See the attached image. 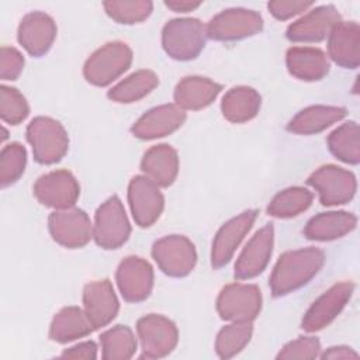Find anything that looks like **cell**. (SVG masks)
Segmentation results:
<instances>
[{
  "label": "cell",
  "mask_w": 360,
  "mask_h": 360,
  "mask_svg": "<svg viewBox=\"0 0 360 360\" xmlns=\"http://www.w3.org/2000/svg\"><path fill=\"white\" fill-rule=\"evenodd\" d=\"M347 111L338 105H311L301 110L287 124V131L300 135L318 134L343 120Z\"/></svg>",
  "instance_id": "4316f807"
},
{
  "label": "cell",
  "mask_w": 360,
  "mask_h": 360,
  "mask_svg": "<svg viewBox=\"0 0 360 360\" xmlns=\"http://www.w3.org/2000/svg\"><path fill=\"white\" fill-rule=\"evenodd\" d=\"M314 6V1H295V0H274L267 3V8L277 20H288Z\"/></svg>",
  "instance_id": "ab89813d"
},
{
  "label": "cell",
  "mask_w": 360,
  "mask_h": 360,
  "mask_svg": "<svg viewBox=\"0 0 360 360\" xmlns=\"http://www.w3.org/2000/svg\"><path fill=\"white\" fill-rule=\"evenodd\" d=\"M136 332L142 357L160 359L170 354L179 340V330L173 321L163 315L149 314L138 319Z\"/></svg>",
  "instance_id": "30bf717a"
},
{
  "label": "cell",
  "mask_w": 360,
  "mask_h": 360,
  "mask_svg": "<svg viewBox=\"0 0 360 360\" xmlns=\"http://www.w3.org/2000/svg\"><path fill=\"white\" fill-rule=\"evenodd\" d=\"M205 30L210 39L221 42L239 41L260 32L263 30V18L257 11L233 7L214 15Z\"/></svg>",
  "instance_id": "8992f818"
},
{
  "label": "cell",
  "mask_w": 360,
  "mask_h": 360,
  "mask_svg": "<svg viewBox=\"0 0 360 360\" xmlns=\"http://www.w3.org/2000/svg\"><path fill=\"white\" fill-rule=\"evenodd\" d=\"M24 68V56L14 46L0 49V77L1 80H15Z\"/></svg>",
  "instance_id": "f35d334b"
},
{
  "label": "cell",
  "mask_w": 360,
  "mask_h": 360,
  "mask_svg": "<svg viewBox=\"0 0 360 360\" xmlns=\"http://www.w3.org/2000/svg\"><path fill=\"white\" fill-rule=\"evenodd\" d=\"M187 115L177 104H163L148 110L141 115L131 128L134 136L148 141L166 136L179 129Z\"/></svg>",
  "instance_id": "44dd1931"
},
{
  "label": "cell",
  "mask_w": 360,
  "mask_h": 360,
  "mask_svg": "<svg viewBox=\"0 0 360 360\" xmlns=\"http://www.w3.org/2000/svg\"><path fill=\"white\" fill-rule=\"evenodd\" d=\"M94 329L84 309L65 307L53 316L49 326V339L58 343H68L90 335Z\"/></svg>",
  "instance_id": "83f0119b"
},
{
  "label": "cell",
  "mask_w": 360,
  "mask_h": 360,
  "mask_svg": "<svg viewBox=\"0 0 360 360\" xmlns=\"http://www.w3.org/2000/svg\"><path fill=\"white\" fill-rule=\"evenodd\" d=\"M330 153L349 165H359L360 162V139L359 125L354 121H347L333 129L326 139Z\"/></svg>",
  "instance_id": "4dcf8cb0"
},
{
  "label": "cell",
  "mask_w": 360,
  "mask_h": 360,
  "mask_svg": "<svg viewBox=\"0 0 360 360\" xmlns=\"http://www.w3.org/2000/svg\"><path fill=\"white\" fill-rule=\"evenodd\" d=\"M131 63V48L125 42L112 41L107 42L87 58L83 66V75L90 84L104 87L127 72Z\"/></svg>",
  "instance_id": "277c9868"
},
{
  "label": "cell",
  "mask_w": 360,
  "mask_h": 360,
  "mask_svg": "<svg viewBox=\"0 0 360 360\" xmlns=\"http://www.w3.org/2000/svg\"><path fill=\"white\" fill-rule=\"evenodd\" d=\"M48 229L56 243L69 249L82 248L93 238V224L89 215L75 205L51 212Z\"/></svg>",
  "instance_id": "8fae6325"
},
{
  "label": "cell",
  "mask_w": 360,
  "mask_h": 360,
  "mask_svg": "<svg viewBox=\"0 0 360 360\" xmlns=\"http://www.w3.org/2000/svg\"><path fill=\"white\" fill-rule=\"evenodd\" d=\"M260 309L262 292L256 284H228L217 298V312L224 321L252 322Z\"/></svg>",
  "instance_id": "ba28073f"
},
{
  "label": "cell",
  "mask_w": 360,
  "mask_h": 360,
  "mask_svg": "<svg viewBox=\"0 0 360 360\" xmlns=\"http://www.w3.org/2000/svg\"><path fill=\"white\" fill-rule=\"evenodd\" d=\"M328 56L340 68L360 65V28L356 21H339L328 35Z\"/></svg>",
  "instance_id": "7402d4cb"
},
{
  "label": "cell",
  "mask_w": 360,
  "mask_h": 360,
  "mask_svg": "<svg viewBox=\"0 0 360 360\" xmlns=\"http://www.w3.org/2000/svg\"><path fill=\"white\" fill-rule=\"evenodd\" d=\"M253 333L252 322H231L224 326L215 339V352L221 359H231L240 353Z\"/></svg>",
  "instance_id": "836d02e7"
},
{
  "label": "cell",
  "mask_w": 360,
  "mask_h": 360,
  "mask_svg": "<svg viewBox=\"0 0 360 360\" xmlns=\"http://www.w3.org/2000/svg\"><path fill=\"white\" fill-rule=\"evenodd\" d=\"M323 263V250L312 246L283 253L269 281L273 297H283L300 290L319 273Z\"/></svg>",
  "instance_id": "6da1fadb"
},
{
  "label": "cell",
  "mask_w": 360,
  "mask_h": 360,
  "mask_svg": "<svg viewBox=\"0 0 360 360\" xmlns=\"http://www.w3.org/2000/svg\"><path fill=\"white\" fill-rule=\"evenodd\" d=\"M27 141L34 159L41 165L58 163L69 149V136L63 125L51 117H35L27 127Z\"/></svg>",
  "instance_id": "3957f363"
},
{
  "label": "cell",
  "mask_w": 360,
  "mask_h": 360,
  "mask_svg": "<svg viewBox=\"0 0 360 360\" xmlns=\"http://www.w3.org/2000/svg\"><path fill=\"white\" fill-rule=\"evenodd\" d=\"M158 84H159L158 75L152 70L143 69L129 75L128 77L117 83L112 89L108 90L107 96L110 100L115 103L129 104L148 96Z\"/></svg>",
  "instance_id": "f546056e"
},
{
  "label": "cell",
  "mask_w": 360,
  "mask_h": 360,
  "mask_svg": "<svg viewBox=\"0 0 360 360\" xmlns=\"http://www.w3.org/2000/svg\"><path fill=\"white\" fill-rule=\"evenodd\" d=\"M165 6L169 7L173 11L177 13H188L195 10L201 6V1H193V0H167L165 1Z\"/></svg>",
  "instance_id": "7bdbcfd3"
},
{
  "label": "cell",
  "mask_w": 360,
  "mask_h": 360,
  "mask_svg": "<svg viewBox=\"0 0 360 360\" xmlns=\"http://www.w3.org/2000/svg\"><path fill=\"white\" fill-rule=\"evenodd\" d=\"M60 357H66V359H86V360L96 359L97 357V345L93 340L77 343V345L63 350Z\"/></svg>",
  "instance_id": "60d3db41"
},
{
  "label": "cell",
  "mask_w": 360,
  "mask_h": 360,
  "mask_svg": "<svg viewBox=\"0 0 360 360\" xmlns=\"http://www.w3.org/2000/svg\"><path fill=\"white\" fill-rule=\"evenodd\" d=\"M357 225V217L347 211H328L314 215L304 228L309 240H333L350 233Z\"/></svg>",
  "instance_id": "484cf974"
},
{
  "label": "cell",
  "mask_w": 360,
  "mask_h": 360,
  "mask_svg": "<svg viewBox=\"0 0 360 360\" xmlns=\"http://www.w3.org/2000/svg\"><path fill=\"white\" fill-rule=\"evenodd\" d=\"M30 114V105L25 97L15 89L8 86L0 87V115L1 120L11 125H18Z\"/></svg>",
  "instance_id": "8d00e7d4"
},
{
  "label": "cell",
  "mask_w": 360,
  "mask_h": 360,
  "mask_svg": "<svg viewBox=\"0 0 360 360\" xmlns=\"http://www.w3.org/2000/svg\"><path fill=\"white\" fill-rule=\"evenodd\" d=\"M257 210H248L226 221L217 232L211 246V266L221 269L229 263L236 248L252 229Z\"/></svg>",
  "instance_id": "2e32d148"
},
{
  "label": "cell",
  "mask_w": 360,
  "mask_h": 360,
  "mask_svg": "<svg viewBox=\"0 0 360 360\" xmlns=\"http://www.w3.org/2000/svg\"><path fill=\"white\" fill-rule=\"evenodd\" d=\"M27 165V150L18 142H11L0 153V184L8 187L14 184L24 173Z\"/></svg>",
  "instance_id": "d590c367"
},
{
  "label": "cell",
  "mask_w": 360,
  "mask_h": 360,
  "mask_svg": "<svg viewBox=\"0 0 360 360\" xmlns=\"http://www.w3.org/2000/svg\"><path fill=\"white\" fill-rule=\"evenodd\" d=\"M354 291L352 281H340L318 297L302 316L301 328L307 332H316L332 323L350 301Z\"/></svg>",
  "instance_id": "7c38bea8"
},
{
  "label": "cell",
  "mask_w": 360,
  "mask_h": 360,
  "mask_svg": "<svg viewBox=\"0 0 360 360\" xmlns=\"http://www.w3.org/2000/svg\"><path fill=\"white\" fill-rule=\"evenodd\" d=\"M285 63L290 75L305 82L323 79L330 68L326 53L314 46L290 48L285 55Z\"/></svg>",
  "instance_id": "603a6c76"
},
{
  "label": "cell",
  "mask_w": 360,
  "mask_h": 360,
  "mask_svg": "<svg viewBox=\"0 0 360 360\" xmlns=\"http://www.w3.org/2000/svg\"><path fill=\"white\" fill-rule=\"evenodd\" d=\"M128 202L135 224L149 228L162 215L165 207L163 194L156 183L146 176H135L128 186Z\"/></svg>",
  "instance_id": "4fadbf2b"
},
{
  "label": "cell",
  "mask_w": 360,
  "mask_h": 360,
  "mask_svg": "<svg viewBox=\"0 0 360 360\" xmlns=\"http://www.w3.org/2000/svg\"><path fill=\"white\" fill-rule=\"evenodd\" d=\"M131 233V225L121 200L117 195L105 200L96 211L93 239L103 249H118Z\"/></svg>",
  "instance_id": "5b68a950"
},
{
  "label": "cell",
  "mask_w": 360,
  "mask_h": 360,
  "mask_svg": "<svg viewBox=\"0 0 360 360\" xmlns=\"http://www.w3.org/2000/svg\"><path fill=\"white\" fill-rule=\"evenodd\" d=\"M339 21L340 14L335 6H319L290 24L285 37L291 42H321Z\"/></svg>",
  "instance_id": "ac0fdd59"
},
{
  "label": "cell",
  "mask_w": 360,
  "mask_h": 360,
  "mask_svg": "<svg viewBox=\"0 0 360 360\" xmlns=\"http://www.w3.org/2000/svg\"><path fill=\"white\" fill-rule=\"evenodd\" d=\"M319 194L322 205H342L349 202L357 190V181L352 172L336 165H325L316 169L307 180Z\"/></svg>",
  "instance_id": "9c48e42d"
},
{
  "label": "cell",
  "mask_w": 360,
  "mask_h": 360,
  "mask_svg": "<svg viewBox=\"0 0 360 360\" xmlns=\"http://www.w3.org/2000/svg\"><path fill=\"white\" fill-rule=\"evenodd\" d=\"M141 170L159 187H169L179 173V155L167 143L155 145L143 153Z\"/></svg>",
  "instance_id": "cb8c5ba5"
},
{
  "label": "cell",
  "mask_w": 360,
  "mask_h": 360,
  "mask_svg": "<svg viewBox=\"0 0 360 360\" xmlns=\"http://www.w3.org/2000/svg\"><path fill=\"white\" fill-rule=\"evenodd\" d=\"M260 94L248 86H236L225 93L221 101L222 115L233 124L248 122L255 118L260 110Z\"/></svg>",
  "instance_id": "f1b7e54d"
},
{
  "label": "cell",
  "mask_w": 360,
  "mask_h": 360,
  "mask_svg": "<svg viewBox=\"0 0 360 360\" xmlns=\"http://www.w3.org/2000/svg\"><path fill=\"white\" fill-rule=\"evenodd\" d=\"M274 243V228L271 224H266L260 228L246 243L240 252L233 276L236 280H249L259 276L271 257Z\"/></svg>",
  "instance_id": "e0dca14e"
},
{
  "label": "cell",
  "mask_w": 360,
  "mask_h": 360,
  "mask_svg": "<svg viewBox=\"0 0 360 360\" xmlns=\"http://www.w3.org/2000/svg\"><path fill=\"white\" fill-rule=\"evenodd\" d=\"M83 309L94 329L107 326L117 316L120 302L108 278L87 283L83 288Z\"/></svg>",
  "instance_id": "d6986e66"
},
{
  "label": "cell",
  "mask_w": 360,
  "mask_h": 360,
  "mask_svg": "<svg viewBox=\"0 0 360 360\" xmlns=\"http://www.w3.org/2000/svg\"><path fill=\"white\" fill-rule=\"evenodd\" d=\"M321 354V342L315 336H300L288 342L277 354V359H316Z\"/></svg>",
  "instance_id": "74e56055"
},
{
  "label": "cell",
  "mask_w": 360,
  "mask_h": 360,
  "mask_svg": "<svg viewBox=\"0 0 360 360\" xmlns=\"http://www.w3.org/2000/svg\"><path fill=\"white\" fill-rule=\"evenodd\" d=\"M153 278L150 263L139 256H127L115 273L118 290L127 302L145 301L152 292Z\"/></svg>",
  "instance_id": "9a60e30c"
},
{
  "label": "cell",
  "mask_w": 360,
  "mask_h": 360,
  "mask_svg": "<svg viewBox=\"0 0 360 360\" xmlns=\"http://www.w3.org/2000/svg\"><path fill=\"white\" fill-rule=\"evenodd\" d=\"M312 200L314 194L305 187H288L273 197L267 205V214L274 218H292L307 211Z\"/></svg>",
  "instance_id": "1f68e13d"
},
{
  "label": "cell",
  "mask_w": 360,
  "mask_h": 360,
  "mask_svg": "<svg viewBox=\"0 0 360 360\" xmlns=\"http://www.w3.org/2000/svg\"><path fill=\"white\" fill-rule=\"evenodd\" d=\"M34 195L45 207L55 210L69 208L76 204L80 195V186L69 170H52L37 179Z\"/></svg>",
  "instance_id": "5bb4252c"
},
{
  "label": "cell",
  "mask_w": 360,
  "mask_h": 360,
  "mask_svg": "<svg viewBox=\"0 0 360 360\" xmlns=\"http://www.w3.org/2000/svg\"><path fill=\"white\" fill-rule=\"evenodd\" d=\"M221 90L222 86L208 77L186 76L174 89V104L183 110H202L212 104Z\"/></svg>",
  "instance_id": "d4e9b609"
},
{
  "label": "cell",
  "mask_w": 360,
  "mask_h": 360,
  "mask_svg": "<svg viewBox=\"0 0 360 360\" xmlns=\"http://www.w3.org/2000/svg\"><path fill=\"white\" fill-rule=\"evenodd\" d=\"M17 38L31 56H44L56 38V24L51 15L42 11L28 13L20 21Z\"/></svg>",
  "instance_id": "ffe728a7"
},
{
  "label": "cell",
  "mask_w": 360,
  "mask_h": 360,
  "mask_svg": "<svg viewBox=\"0 0 360 360\" xmlns=\"http://www.w3.org/2000/svg\"><path fill=\"white\" fill-rule=\"evenodd\" d=\"M152 257L169 277H186L197 263L194 243L184 235H167L152 246Z\"/></svg>",
  "instance_id": "52a82bcc"
},
{
  "label": "cell",
  "mask_w": 360,
  "mask_h": 360,
  "mask_svg": "<svg viewBox=\"0 0 360 360\" xmlns=\"http://www.w3.org/2000/svg\"><path fill=\"white\" fill-rule=\"evenodd\" d=\"M103 7L110 18L118 24H136L146 20L152 10L153 3L148 0H108Z\"/></svg>",
  "instance_id": "e575fe53"
},
{
  "label": "cell",
  "mask_w": 360,
  "mask_h": 360,
  "mask_svg": "<svg viewBox=\"0 0 360 360\" xmlns=\"http://www.w3.org/2000/svg\"><path fill=\"white\" fill-rule=\"evenodd\" d=\"M321 359H357L359 354L349 346H332L319 354Z\"/></svg>",
  "instance_id": "b9f144b4"
},
{
  "label": "cell",
  "mask_w": 360,
  "mask_h": 360,
  "mask_svg": "<svg viewBox=\"0 0 360 360\" xmlns=\"http://www.w3.org/2000/svg\"><path fill=\"white\" fill-rule=\"evenodd\" d=\"M101 356L105 360H127L131 359L138 347L136 338L132 329L127 325H115L100 336Z\"/></svg>",
  "instance_id": "d6a6232c"
},
{
  "label": "cell",
  "mask_w": 360,
  "mask_h": 360,
  "mask_svg": "<svg viewBox=\"0 0 360 360\" xmlns=\"http://www.w3.org/2000/svg\"><path fill=\"white\" fill-rule=\"evenodd\" d=\"M205 25L198 18H173L162 30V46L174 60L195 59L207 42Z\"/></svg>",
  "instance_id": "7a4b0ae2"
}]
</instances>
